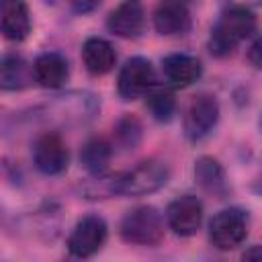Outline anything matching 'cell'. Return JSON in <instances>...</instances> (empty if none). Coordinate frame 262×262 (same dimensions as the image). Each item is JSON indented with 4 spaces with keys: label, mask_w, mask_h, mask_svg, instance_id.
<instances>
[{
    "label": "cell",
    "mask_w": 262,
    "mask_h": 262,
    "mask_svg": "<svg viewBox=\"0 0 262 262\" xmlns=\"http://www.w3.org/2000/svg\"><path fill=\"white\" fill-rule=\"evenodd\" d=\"M70 76L68 59L59 53H41L33 63V78L43 88H59Z\"/></svg>",
    "instance_id": "obj_13"
},
{
    "label": "cell",
    "mask_w": 262,
    "mask_h": 262,
    "mask_svg": "<svg viewBox=\"0 0 262 262\" xmlns=\"http://www.w3.org/2000/svg\"><path fill=\"white\" fill-rule=\"evenodd\" d=\"M168 182V166L160 160H145L135 168L108 180V192L125 196H143L156 192Z\"/></svg>",
    "instance_id": "obj_2"
},
{
    "label": "cell",
    "mask_w": 262,
    "mask_h": 262,
    "mask_svg": "<svg viewBox=\"0 0 262 262\" xmlns=\"http://www.w3.org/2000/svg\"><path fill=\"white\" fill-rule=\"evenodd\" d=\"M260 123H262V121H260Z\"/></svg>",
    "instance_id": "obj_25"
},
{
    "label": "cell",
    "mask_w": 262,
    "mask_h": 262,
    "mask_svg": "<svg viewBox=\"0 0 262 262\" xmlns=\"http://www.w3.org/2000/svg\"><path fill=\"white\" fill-rule=\"evenodd\" d=\"M156 84V70L145 57H131L119 72L117 90L123 100H135L147 94Z\"/></svg>",
    "instance_id": "obj_5"
},
{
    "label": "cell",
    "mask_w": 262,
    "mask_h": 262,
    "mask_svg": "<svg viewBox=\"0 0 262 262\" xmlns=\"http://www.w3.org/2000/svg\"><path fill=\"white\" fill-rule=\"evenodd\" d=\"M244 258H248V260H260L262 258V246H254L252 250H248L244 254Z\"/></svg>",
    "instance_id": "obj_23"
},
{
    "label": "cell",
    "mask_w": 262,
    "mask_h": 262,
    "mask_svg": "<svg viewBox=\"0 0 262 262\" xmlns=\"http://www.w3.org/2000/svg\"><path fill=\"white\" fill-rule=\"evenodd\" d=\"M111 143L102 137H92L84 143L80 149V164L90 172V174H102L108 166L111 160Z\"/></svg>",
    "instance_id": "obj_18"
},
{
    "label": "cell",
    "mask_w": 262,
    "mask_h": 262,
    "mask_svg": "<svg viewBox=\"0 0 262 262\" xmlns=\"http://www.w3.org/2000/svg\"><path fill=\"white\" fill-rule=\"evenodd\" d=\"M217 119H219V102L215 100V96L196 94L192 96V100L184 111V119H182L184 135L190 141H199L213 131Z\"/></svg>",
    "instance_id": "obj_6"
},
{
    "label": "cell",
    "mask_w": 262,
    "mask_h": 262,
    "mask_svg": "<svg viewBox=\"0 0 262 262\" xmlns=\"http://www.w3.org/2000/svg\"><path fill=\"white\" fill-rule=\"evenodd\" d=\"M162 74L174 88H186L196 82L203 74V66L194 55L188 53H170L162 61Z\"/></svg>",
    "instance_id": "obj_12"
},
{
    "label": "cell",
    "mask_w": 262,
    "mask_h": 262,
    "mask_svg": "<svg viewBox=\"0 0 262 262\" xmlns=\"http://www.w3.org/2000/svg\"><path fill=\"white\" fill-rule=\"evenodd\" d=\"M106 27L111 33L123 39H135L143 33L145 27V10L141 0H123L106 18Z\"/></svg>",
    "instance_id": "obj_10"
},
{
    "label": "cell",
    "mask_w": 262,
    "mask_h": 262,
    "mask_svg": "<svg viewBox=\"0 0 262 262\" xmlns=\"http://www.w3.org/2000/svg\"><path fill=\"white\" fill-rule=\"evenodd\" d=\"M104 242H106L104 219L98 215H86L74 225L68 237V252L76 258H88L96 254Z\"/></svg>",
    "instance_id": "obj_7"
},
{
    "label": "cell",
    "mask_w": 262,
    "mask_h": 262,
    "mask_svg": "<svg viewBox=\"0 0 262 262\" xmlns=\"http://www.w3.org/2000/svg\"><path fill=\"white\" fill-rule=\"evenodd\" d=\"M68 2H70V6H72L76 12L86 14V12H92L94 8H98L102 0H68Z\"/></svg>",
    "instance_id": "obj_22"
},
{
    "label": "cell",
    "mask_w": 262,
    "mask_h": 262,
    "mask_svg": "<svg viewBox=\"0 0 262 262\" xmlns=\"http://www.w3.org/2000/svg\"><path fill=\"white\" fill-rule=\"evenodd\" d=\"M119 229H121V237L127 244H137V246H156L164 237L162 215L149 205L131 209L123 217Z\"/></svg>",
    "instance_id": "obj_3"
},
{
    "label": "cell",
    "mask_w": 262,
    "mask_h": 262,
    "mask_svg": "<svg viewBox=\"0 0 262 262\" xmlns=\"http://www.w3.org/2000/svg\"><path fill=\"white\" fill-rule=\"evenodd\" d=\"M194 178L199 182V186L213 194L223 199L227 194V180H225V172L221 168V164L213 158H199L194 164Z\"/></svg>",
    "instance_id": "obj_16"
},
{
    "label": "cell",
    "mask_w": 262,
    "mask_h": 262,
    "mask_svg": "<svg viewBox=\"0 0 262 262\" xmlns=\"http://www.w3.org/2000/svg\"><path fill=\"white\" fill-rule=\"evenodd\" d=\"M168 227L180 235L190 237L201 229L203 223V203L192 194H182L174 199L166 209Z\"/></svg>",
    "instance_id": "obj_9"
},
{
    "label": "cell",
    "mask_w": 262,
    "mask_h": 262,
    "mask_svg": "<svg viewBox=\"0 0 262 262\" xmlns=\"http://www.w3.org/2000/svg\"><path fill=\"white\" fill-rule=\"evenodd\" d=\"M31 33V14L23 0H2V35L8 41H23Z\"/></svg>",
    "instance_id": "obj_15"
},
{
    "label": "cell",
    "mask_w": 262,
    "mask_h": 262,
    "mask_svg": "<svg viewBox=\"0 0 262 262\" xmlns=\"http://www.w3.org/2000/svg\"><path fill=\"white\" fill-rule=\"evenodd\" d=\"M248 235V221L244 211L229 207L219 211L209 223V239L217 250H235Z\"/></svg>",
    "instance_id": "obj_4"
},
{
    "label": "cell",
    "mask_w": 262,
    "mask_h": 262,
    "mask_svg": "<svg viewBox=\"0 0 262 262\" xmlns=\"http://www.w3.org/2000/svg\"><path fill=\"white\" fill-rule=\"evenodd\" d=\"M141 137V125L135 117H125L117 123V139L125 147H133Z\"/></svg>",
    "instance_id": "obj_20"
},
{
    "label": "cell",
    "mask_w": 262,
    "mask_h": 262,
    "mask_svg": "<svg viewBox=\"0 0 262 262\" xmlns=\"http://www.w3.org/2000/svg\"><path fill=\"white\" fill-rule=\"evenodd\" d=\"M254 31H256V16L246 6L233 4L215 23L209 39V49L213 55L225 57Z\"/></svg>",
    "instance_id": "obj_1"
},
{
    "label": "cell",
    "mask_w": 262,
    "mask_h": 262,
    "mask_svg": "<svg viewBox=\"0 0 262 262\" xmlns=\"http://www.w3.org/2000/svg\"><path fill=\"white\" fill-rule=\"evenodd\" d=\"M82 59H84V66L90 74L102 76V74H108L115 68L117 53H115L113 45L106 39L90 37L82 45Z\"/></svg>",
    "instance_id": "obj_14"
},
{
    "label": "cell",
    "mask_w": 262,
    "mask_h": 262,
    "mask_svg": "<svg viewBox=\"0 0 262 262\" xmlns=\"http://www.w3.org/2000/svg\"><path fill=\"white\" fill-rule=\"evenodd\" d=\"M147 108L156 121H170L176 111V98L170 90H164V88L154 90L151 88L147 92Z\"/></svg>",
    "instance_id": "obj_19"
},
{
    "label": "cell",
    "mask_w": 262,
    "mask_h": 262,
    "mask_svg": "<svg viewBox=\"0 0 262 262\" xmlns=\"http://www.w3.org/2000/svg\"><path fill=\"white\" fill-rule=\"evenodd\" d=\"M31 78H33V68L29 70L27 61L20 55L16 53L4 55L0 66V86L4 90H20L29 84Z\"/></svg>",
    "instance_id": "obj_17"
},
{
    "label": "cell",
    "mask_w": 262,
    "mask_h": 262,
    "mask_svg": "<svg viewBox=\"0 0 262 262\" xmlns=\"http://www.w3.org/2000/svg\"><path fill=\"white\" fill-rule=\"evenodd\" d=\"M154 27L160 35H184L190 29V10L182 0H162L154 12Z\"/></svg>",
    "instance_id": "obj_11"
},
{
    "label": "cell",
    "mask_w": 262,
    "mask_h": 262,
    "mask_svg": "<svg viewBox=\"0 0 262 262\" xmlns=\"http://www.w3.org/2000/svg\"><path fill=\"white\" fill-rule=\"evenodd\" d=\"M33 162L47 176L61 174L70 164V151L57 133H43L33 143Z\"/></svg>",
    "instance_id": "obj_8"
},
{
    "label": "cell",
    "mask_w": 262,
    "mask_h": 262,
    "mask_svg": "<svg viewBox=\"0 0 262 262\" xmlns=\"http://www.w3.org/2000/svg\"><path fill=\"white\" fill-rule=\"evenodd\" d=\"M248 61H250L254 68L262 70V37H258V39L250 45V49H248Z\"/></svg>",
    "instance_id": "obj_21"
},
{
    "label": "cell",
    "mask_w": 262,
    "mask_h": 262,
    "mask_svg": "<svg viewBox=\"0 0 262 262\" xmlns=\"http://www.w3.org/2000/svg\"><path fill=\"white\" fill-rule=\"evenodd\" d=\"M235 6H254V4H262V0H231Z\"/></svg>",
    "instance_id": "obj_24"
}]
</instances>
